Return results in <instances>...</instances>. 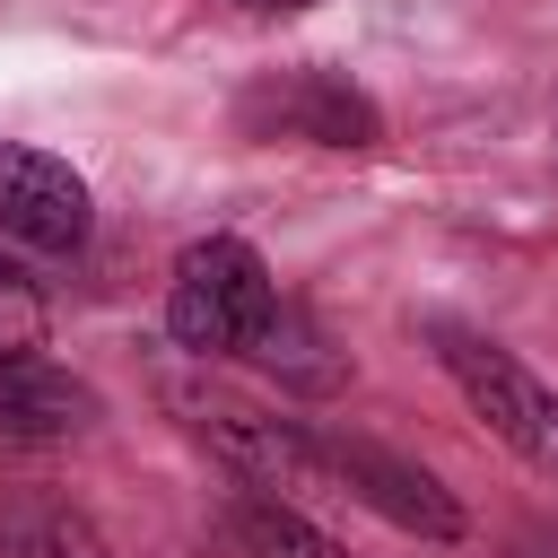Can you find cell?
I'll list each match as a JSON object with an SVG mask.
<instances>
[{
  "label": "cell",
  "mask_w": 558,
  "mask_h": 558,
  "mask_svg": "<svg viewBox=\"0 0 558 558\" xmlns=\"http://www.w3.org/2000/svg\"><path fill=\"white\" fill-rule=\"evenodd\" d=\"M270 314H279V288H270V262L244 235L183 244L174 288H166V331L192 357H253V340L270 331Z\"/></svg>",
  "instance_id": "1"
},
{
  "label": "cell",
  "mask_w": 558,
  "mask_h": 558,
  "mask_svg": "<svg viewBox=\"0 0 558 558\" xmlns=\"http://www.w3.org/2000/svg\"><path fill=\"white\" fill-rule=\"evenodd\" d=\"M436 357H445L453 392L488 418V436H497V445H514L532 471H558V392H549L514 349H497L488 331L436 323Z\"/></svg>",
  "instance_id": "2"
},
{
  "label": "cell",
  "mask_w": 558,
  "mask_h": 558,
  "mask_svg": "<svg viewBox=\"0 0 558 558\" xmlns=\"http://www.w3.org/2000/svg\"><path fill=\"white\" fill-rule=\"evenodd\" d=\"M235 131L244 140H314V148H375L384 113L366 87H349L340 70H279L253 78L235 96Z\"/></svg>",
  "instance_id": "3"
},
{
  "label": "cell",
  "mask_w": 558,
  "mask_h": 558,
  "mask_svg": "<svg viewBox=\"0 0 558 558\" xmlns=\"http://www.w3.org/2000/svg\"><path fill=\"white\" fill-rule=\"evenodd\" d=\"M314 436H323V462H331V488L340 497L375 506L384 523H401L418 541H462V506H453V488L436 471H418L410 453H392L375 436H340V427H314Z\"/></svg>",
  "instance_id": "4"
},
{
  "label": "cell",
  "mask_w": 558,
  "mask_h": 558,
  "mask_svg": "<svg viewBox=\"0 0 558 558\" xmlns=\"http://www.w3.org/2000/svg\"><path fill=\"white\" fill-rule=\"evenodd\" d=\"M174 401L192 410V427H201L235 471H253V480H270V488H331L323 436H314L305 418H279V410L235 401V392H174ZM331 497H340V488H331Z\"/></svg>",
  "instance_id": "5"
},
{
  "label": "cell",
  "mask_w": 558,
  "mask_h": 558,
  "mask_svg": "<svg viewBox=\"0 0 558 558\" xmlns=\"http://www.w3.org/2000/svg\"><path fill=\"white\" fill-rule=\"evenodd\" d=\"M0 235L35 244V253H78L87 244V183L70 174V157L0 140Z\"/></svg>",
  "instance_id": "6"
},
{
  "label": "cell",
  "mask_w": 558,
  "mask_h": 558,
  "mask_svg": "<svg viewBox=\"0 0 558 558\" xmlns=\"http://www.w3.org/2000/svg\"><path fill=\"white\" fill-rule=\"evenodd\" d=\"M87 418H96V392L78 375H61L44 349L0 357V427H9V453L52 445V436H78Z\"/></svg>",
  "instance_id": "7"
},
{
  "label": "cell",
  "mask_w": 558,
  "mask_h": 558,
  "mask_svg": "<svg viewBox=\"0 0 558 558\" xmlns=\"http://www.w3.org/2000/svg\"><path fill=\"white\" fill-rule=\"evenodd\" d=\"M0 549L9 558H105L96 523L70 514L61 497H9L0 506Z\"/></svg>",
  "instance_id": "8"
},
{
  "label": "cell",
  "mask_w": 558,
  "mask_h": 558,
  "mask_svg": "<svg viewBox=\"0 0 558 558\" xmlns=\"http://www.w3.org/2000/svg\"><path fill=\"white\" fill-rule=\"evenodd\" d=\"M253 366H270V375L296 384V392H331V384H340V357H323V340H314V323H305L296 305L270 314V331L253 340Z\"/></svg>",
  "instance_id": "9"
},
{
  "label": "cell",
  "mask_w": 558,
  "mask_h": 558,
  "mask_svg": "<svg viewBox=\"0 0 558 558\" xmlns=\"http://www.w3.org/2000/svg\"><path fill=\"white\" fill-rule=\"evenodd\" d=\"M235 532H244V549L253 558H340L288 497H270V488H253V497H235Z\"/></svg>",
  "instance_id": "10"
},
{
  "label": "cell",
  "mask_w": 558,
  "mask_h": 558,
  "mask_svg": "<svg viewBox=\"0 0 558 558\" xmlns=\"http://www.w3.org/2000/svg\"><path fill=\"white\" fill-rule=\"evenodd\" d=\"M17 349H44V296L17 262H0V357H17Z\"/></svg>",
  "instance_id": "11"
},
{
  "label": "cell",
  "mask_w": 558,
  "mask_h": 558,
  "mask_svg": "<svg viewBox=\"0 0 558 558\" xmlns=\"http://www.w3.org/2000/svg\"><path fill=\"white\" fill-rule=\"evenodd\" d=\"M514 558H558V532H523V541H514Z\"/></svg>",
  "instance_id": "12"
},
{
  "label": "cell",
  "mask_w": 558,
  "mask_h": 558,
  "mask_svg": "<svg viewBox=\"0 0 558 558\" xmlns=\"http://www.w3.org/2000/svg\"><path fill=\"white\" fill-rule=\"evenodd\" d=\"M235 9H262L270 17V9H314V0H235Z\"/></svg>",
  "instance_id": "13"
}]
</instances>
